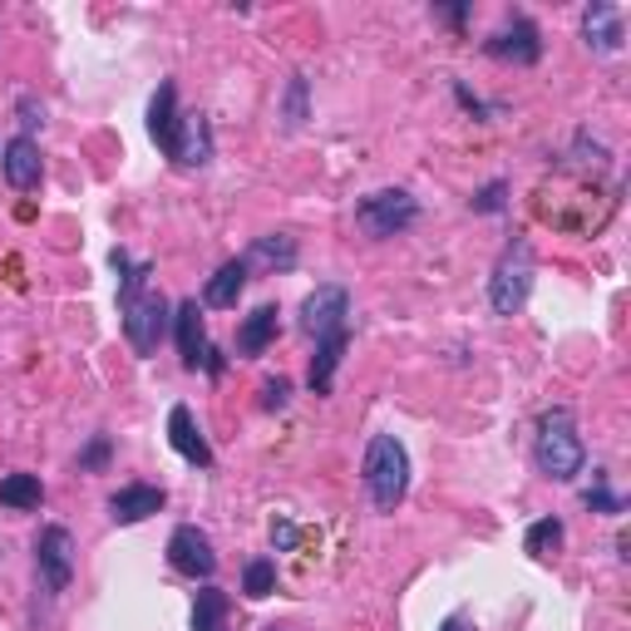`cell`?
I'll return each instance as SVG.
<instances>
[{"mask_svg": "<svg viewBox=\"0 0 631 631\" xmlns=\"http://www.w3.org/2000/svg\"><path fill=\"white\" fill-rule=\"evenodd\" d=\"M193 631H227V592L223 587H203V592H197Z\"/></svg>", "mask_w": 631, "mask_h": 631, "instance_id": "7402d4cb", "label": "cell"}, {"mask_svg": "<svg viewBox=\"0 0 631 631\" xmlns=\"http://www.w3.org/2000/svg\"><path fill=\"white\" fill-rule=\"evenodd\" d=\"M178 129H183V114H178V84L163 79L149 99V139L173 158V143H178Z\"/></svg>", "mask_w": 631, "mask_h": 631, "instance_id": "9a60e30c", "label": "cell"}, {"mask_svg": "<svg viewBox=\"0 0 631 631\" xmlns=\"http://www.w3.org/2000/svg\"><path fill=\"white\" fill-rule=\"evenodd\" d=\"M345 345H351V325H345V331H331V335H321V341H316V355H311V391H316V395H331L335 371H341Z\"/></svg>", "mask_w": 631, "mask_h": 631, "instance_id": "ac0fdd59", "label": "cell"}, {"mask_svg": "<svg viewBox=\"0 0 631 631\" xmlns=\"http://www.w3.org/2000/svg\"><path fill=\"white\" fill-rule=\"evenodd\" d=\"M503 207H509V183H499V178L473 193V213H503Z\"/></svg>", "mask_w": 631, "mask_h": 631, "instance_id": "484cf974", "label": "cell"}, {"mask_svg": "<svg viewBox=\"0 0 631 631\" xmlns=\"http://www.w3.org/2000/svg\"><path fill=\"white\" fill-rule=\"evenodd\" d=\"M20 124H25V139H30V129H35V124H45V109H40V104L30 99V94L20 99Z\"/></svg>", "mask_w": 631, "mask_h": 631, "instance_id": "4dcf8cb0", "label": "cell"}, {"mask_svg": "<svg viewBox=\"0 0 631 631\" xmlns=\"http://www.w3.org/2000/svg\"><path fill=\"white\" fill-rule=\"evenodd\" d=\"M345 316H351V291L335 287V281H325V287H316L311 297L301 301V331H307L311 341H321V335L351 325Z\"/></svg>", "mask_w": 631, "mask_h": 631, "instance_id": "52a82bcc", "label": "cell"}, {"mask_svg": "<svg viewBox=\"0 0 631 631\" xmlns=\"http://www.w3.org/2000/svg\"><path fill=\"white\" fill-rule=\"evenodd\" d=\"M35 573H40V582H45V592H65L69 587V577H75V538H69V528H60V523L40 528Z\"/></svg>", "mask_w": 631, "mask_h": 631, "instance_id": "8992f818", "label": "cell"}, {"mask_svg": "<svg viewBox=\"0 0 631 631\" xmlns=\"http://www.w3.org/2000/svg\"><path fill=\"white\" fill-rule=\"evenodd\" d=\"M297 538H301L297 523H287V518L271 523V543H277V553H291V548H297Z\"/></svg>", "mask_w": 631, "mask_h": 631, "instance_id": "f546056e", "label": "cell"}, {"mask_svg": "<svg viewBox=\"0 0 631 631\" xmlns=\"http://www.w3.org/2000/svg\"><path fill=\"white\" fill-rule=\"evenodd\" d=\"M483 50H489L493 60H503V65H538V60H543V35H538L533 20L513 15L499 35H489V45H483Z\"/></svg>", "mask_w": 631, "mask_h": 631, "instance_id": "9c48e42d", "label": "cell"}, {"mask_svg": "<svg viewBox=\"0 0 631 631\" xmlns=\"http://www.w3.org/2000/svg\"><path fill=\"white\" fill-rule=\"evenodd\" d=\"M247 261L233 257V261H223V267L207 277V287H203V307H213V311H233L237 301H242V291H247Z\"/></svg>", "mask_w": 631, "mask_h": 631, "instance_id": "2e32d148", "label": "cell"}, {"mask_svg": "<svg viewBox=\"0 0 631 631\" xmlns=\"http://www.w3.org/2000/svg\"><path fill=\"white\" fill-rule=\"evenodd\" d=\"M439 631H469V627H464V617H445V622H439Z\"/></svg>", "mask_w": 631, "mask_h": 631, "instance_id": "d6a6232c", "label": "cell"}, {"mask_svg": "<svg viewBox=\"0 0 631 631\" xmlns=\"http://www.w3.org/2000/svg\"><path fill=\"white\" fill-rule=\"evenodd\" d=\"M163 503H168V493L158 489V483H124V489L109 499V518L119 523V528H133V523L163 513Z\"/></svg>", "mask_w": 631, "mask_h": 631, "instance_id": "4fadbf2b", "label": "cell"}, {"mask_svg": "<svg viewBox=\"0 0 631 631\" xmlns=\"http://www.w3.org/2000/svg\"><path fill=\"white\" fill-rule=\"evenodd\" d=\"M109 464V435H94L89 449L79 454V469H104Z\"/></svg>", "mask_w": 631, "mask_h": 631, "instance_id": "83f0119b", "label": "cell"}, {"mask_svg": "<svg viewBox=\"0 0 631 631\" xmlns=\"http://www.w3.org/2000/svg\"><path fill=\"white\" fill-rule=\"evenodd\" d=\"M415 217H419V203L405 193V188L371 193V197H361V207H355V227H361L365 237H399L405 227H415Z\"/></svg>", "mask_w": 631, "mask_h": 631, "instance_id": "5b68a950", "label": "cell"}, {"mask_svg": "<svg viewBox=\"0 0 631 631\" xmlns=\"http://www.w3.org/2000/svg\"><path fill=\"white\" fill-rule=\"evenodd\" d=\"M242 261H247V271H291L297 267V237L267 233V237L252 242V252Z\"/></svg>", "mask_w": 631, "mask_h": 631, "instance_id": "d6986e66", "label": "cell"}, {"mask_svg": "<svg viewBox=\"0 0 631 631\" xmlns=\"http://www.w3.org/2000/svg\"><path fill=\"white\" fill-rule=\"evenodd\" d=\"M582 503H587V509H602V513H622V499H617V493L607 489L602 479H597V489L582 493Z\"/></svg>", "mask_w": 631, "mask_h": 631, "instance_id": "4316f807", "label": "cell"}, {"mask_svg": "<svg viewBox=\"0 0 631 631\" xmlns=\"http://www.w3.org/2000/svg\"><path fill=\"white\" fill-rule=\"evenodd\" d=\"M168 563H173V573L183 577H213L217 573V553H213V538H207L203 528H193V523H183V528H173V538H168Z\"/></svg>", "mask_w": 631, "mask_h": 631, "instance_id": "ba28073f", "label": "cell"}, {"mask_svg": "<svg viewBox=\"0 0 631 631\" xmlns=\"http://www.w3.org/2000/svg\"><path fill=\"white\" fill-rule=\"evenodd\" d=\"M445 20H449V25H464V20H469V6H449Z\"/></svg>", "mask_w": 631, "mask_h": 631, "instance_id": "1f68e13d", "label": "cell"}, {"mask_svg": "<svg viewBox=\"0 0 631 631\" xmlns=\"http://www.w3.org/2000/svg\"><path fill=\"white\" fill-rule=\"evenodd\" d=\"M242 592H247V597H271V592H277V563H271V557H257V563H247Z\"/></svg>", "mask_w": 631, "mask_h": 631, "instance_id": "d4e9b609", "label": "cell"}, {"mask_svg": "<svg viewBox=\"0 0 631 631\" xmlns=\"http://www.w3.org/2000/svg\"><path fill=\"white\" fill-rule=\"evenodd\" d=\"M311 114H307V75H291V84H287V104H281V124H287L291 133L307 124Z\"/></svg>", "mask_w": 631, "mask_h": 631, "instance_id": "cb8c5ba5", "label": "cell"}, {"mask_svg": "<svg viewBox=\"0 0 631 631\" xmlns=\"http://www.w3.org/2000/svg\"><path fill=\"white\" fill-rule=\"evenodd\" d=\"M533 464H538L543 479L553 483H573L587 464V445L577 435V419L567 409H548L538 419V435H533Z\"/></svg>", "mask_w": 631, "mask_h": 631, "instance_id": "6da1fadb", "label": "cell"}, {"mask_svg": "<svg viewBox=\"0 0 631 631\" xmlns=\"http://www.w3.org/2000/svg\"><path fill=\"white\" fill-rule=\"evenodd\" d=\"M40 499H45V483H40V473H6L0 479V509H40Z\"/></svg>", "mask_w": 631, "mask_h": 631, "instance_id": "44dd1931", "label": "cell"}, {"mask_svg": "<svg viewBox=\"0 0 631 631\" xmlns=\"http://www.w3.org/2000/svg\"><path fill=\"white\" fill-rule=\"evenodd\" d=\"M287 395H291V385L281 381V375H277V381H267V385H261V409H281V405H287Z\"/></svg>", "mask_w": 631, "mask_h": 631, "instance_id": "f1b7e54d", "label": "cell"}, {"mask_svg": "<svg viewBox=\"0 0 631 631\" xmlns=\"http://www.w3.org/2000/svg\"><path fill=\"white\" fill-rule=\"evenodd\" d=\"M168 445H173L178 459H188L193 469H213V449H207L203 429H197V419H193V409L188 405L168 409Z\"/></svg>", "mask_w": 631, "mask_h": 631, "instance_id": "5bb4252c", "label": "cell"}, {"mask_svg": "<svg viewBox=\"0 0 631 631\" xmlns=\"http://www.w3.org/2000/svg\"><path fill=\"white\" fill-rule=\"evenodd\" d=\"M582 45L597 50V55H617L627 45V25H622V10L607 6V0H592L582 10Z\"/></svg>", "mask_w": 631, "mask_h": 631, "instance_id": "7c38bea8", "label": "cell"}, {"mask_svg": "<svg viewBox=\"0 0 631 631\" xmlns=\"http://www.w3.org/2000/svg\"><path fill=\"white\" fill-rule=\"evenodd\" d=\"M277 331H281V311L277 307H257L242 321V331H237V351L242 355H261L271 341H277Z\"/></svg>", "mask_w": 631, "mask_h": 631, "instance_id": "ffe728a7", "label": "cell"}, {"mask_svg": "<svg viewBox=\"0 0 631 631\" xmlns=\"http://www.w3.org/2000/svg\"><path fill=\"white\" fill-rule=\"evenodd\" d=\"M0 168H6V183L15 188V193H35L40 178H45V158H40V143L25 139V133H15V139L0 149Z\"/></svg>", "mask_w": 631, "mask_h": 631, "instance_id": "8fae6325", "label": "cell"}, {"mask_svg": "<svg viewBox=\"0 0 631 631\" xmlns=\"http://www.w3.org/2000/svg\"><path fill=\"white\" fill-rule=\"evenodd\" d=\"M173 163L178 168H203L213 163V129H207L203 114H188L183 129H178V143H173Z\"/></svg>", "mask_w": 631, "mask_h": 631, "instance_id": "e0dca14e", "label": "cell"}, {"mask_svg": "<svg viewBox=\"0 0 631 631\" xmlns=\"http://www.w3.org/2000/svg\"><path fill=\"white\" fill-rule=\"evenodd\" d=\"M365 489L381 513H395L409 493V454L395 435H375L365 449Z\"/></svg>", "mask_w": 631, "mask_h": 631, "instance_id": "7a4b0ae2", "label": "cell"}, {"mask_svg": "<svg viewBox=\"0 0 631 631\" xmlns=\"http://www.w3.org/2000/svg\"><path fill=\"white\" fill-rule=\"evenodd\" d=\"M173 331H178V361H183V371H203L207 365V331H203V307H197V297H188L173 307Z\"/></svg>", "mask_w": 631, "mask_h": 631, "instance_id": "30bf717a", "label": "cell"}, {"mask_svg": "<svg viewBox=\"0 0 631 631\" xmlns=\"http://www.w3.org/2000/svg\"><path fill=\"white\" fill-rule=\"evenodd\" d=\"M523 548H528L533 557H553L557 548H563V518H538L528 528V538H523Z\"/></svg>", "mask_w": 631, "mask_h": 631, "instance_id": "603a6c76", "label": "cell"}, {"mask_svg": "<svg viewBox=\"0 0 631 631\" xmlns=\"http://www.w3.org/2000/svg\"><path fill=\"white\" fill-rule=\"evenodd\" d=\"M528 291H533V247L523 237H513L489 277V307L499 316H518Z\"/></svg>", "mask_w": 631, "mask_h": 631, "instance_id": "3957f363", "label": "cell"}, {"mask_svg": "<svg viewBox=\"0 0 631 631\" xmlns=\"http://www.w3.org/2000/svg\"><path fill=\"white\" fill-rule=\"evenodd\" d=\"M173 307H168L158 291H129V297H119V316H124V335H129V345H133V355H153L158 351V341H163V331H168V316Z\"/></svg>", "mask_w": 631, "mask_h": 631, "instance_id": "277c9868", "label": "cell"}]
</instances>
